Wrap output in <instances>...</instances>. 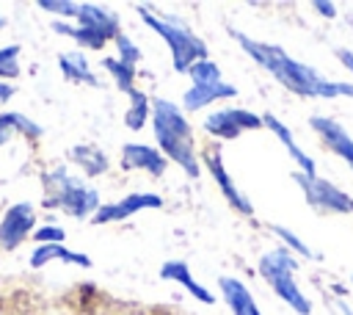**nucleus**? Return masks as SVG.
Listing matches in <instances>:
<instances>
[{
  "label": "nucleus",
  "instance_id": "nucleus-1",
  "mask_svg": "<svg viewBox=\"0 0 353 315\" xmlns=\"http://www.w3.org/2000/svg\"><path fill=\"white\" fill-rule=\"evenodd\" d=\"M229 36L243 47V52L262 66L268 75H273L287 91L306 97V99H334V97H353V83L347 80H328L323 77L314 66L295 61L284 47L279 44H268V41H256L251 36H245L243 30L229 28Z\"/></svg>",
  "mask_w": 353,
  "mask_h": 315
},
{
  "label": "nucleus",
  "instance_id": "nucleus-2",
  "mask_svg": "<svg viewBox=\"0 0 353 315\" xmlns=\"http://www.w3.org/2000/svg\"><path fill=\"white\" fill-rule=\"evenodd\" d=\"M152 130H154V141H157V149L163 152V158L174 160L190 180H196L201 174V169H199V158H196L193 127L185 119V111L165 97H154L152 99Z\"/></svg>",
  "mask_w": 353,
  "mask_h": 315
},
{
  "label": "nucleus",
  "instance_id": "nucleus-3",
  "mask_svg": "<svg viewBox=\"0 0 353 315\" xmlns=\"http://www.w3.org/2000/svg\"><path fill=\"white\" fill-rule=\"evenodd\" d=\"M141 22L146 28H152L168 47L171 52V66L182 75H188V69L196 64V61H204L210 58V50H207V41L201 36H196L179 17H171V14H160V11H152L149 6H135Z\"/></svg>",
  "mask_w": 353,
  "mask_h": 315
},
{
  "label": "nucleus",
  "instance_id": "nucleus-4",
  "mask_svg": "<svg viewBox=\"0 0 353 315\" xmlns=\"http://www.w3.org/2000/svg\"><path fill=\"white\" fill-rule=\"evenodd\" d=\"M44 199L41 204L47 210H61L72 218H88L99 210V193L94 185H88L83 177H74L66 171V166H55L41 174Z\"/></svg>",
  "mask_w": 353,
  "mask_h": 315
},
{
  "label": "nucleus",
  "instance_id": "nucleus-5",
  "mask_svg": "<svg viewBox=\"0 0 353 315\" xmlns=\"http://www.w3.org/2000/svg\"><path fill=\"white\" fill-rule=\"evenodd\" d=\"M50 28L61 36H69L72 41H77L85 50H102L110 39H116L121 33V19L113 8H105L99 3H80L77 25L55 19Z\"/></svg>",
  "mask_w": 353,
  "mask_h": 315
},
{
  "label": "nucleus",
  "instance_id": "nucleus-6",
  "mask_svg": "<svg viewBox=\"0 0 353 315\" xmlns=\"http://www.w3.org/2000/svg\"><path fill=\"white\" fill-rule=\"evenodd\" d=\"M259 274L262 279L270 285V290L298 315H312V301L306 298V293L298 287L295 282V268H298V257L284 249V246H276L270 251H265L259 257Z\"/></svg>",
  "mask_w": 353,
  "mask_h": 315
},
{
  "label": "nucleus",
  "instance_id": "nucleus-7",
  "mask_svg": "<svg viewBox=\"0 0 353 315\" xmlns=\"http://www.w3.org/2000/svg\"><path fill=\"white\" fill-rule=\"evenodd\" d=\"M292 180L301 188V193H303V199L309 202L312 210H317V213H342V216L353 213V196L345 193L342 188H336L331 180H323L320 174L306 177L301 171H292Z\"/></svg>",
  "mask_w": 353,
  "mask_h": 315
},
{
  "label": "nucleus",
  "instance_id": "nucleus-8",
  "mask_svg": "<svg viewBox=\"0 0 353 315\" xmlns=\"http://www.w3.org/2000/svg\"><path fill=\"white\" fill-rule=\"evenodd\" d=\"M201 127L218 141H234L237 135L248 130H262V116L245 108H221V111L207 113Z\"/></svg>",
  "mask_w": 353,
  "mask_h": 315
},
{
  "label": "nucleus",
  "instance_id": "nucleus-9",
  "mask_svg": "<svg viewBox=\"0 0 353 315\" xmlns=\"http://www.w3.org/2000/svg\"><path fill=\"white\" fill-rule=\"evenodd\" d=\"M204 169L210 171V177H212L215 185L221 188L223 199H226L240 216L251 218V216H254V204H251V199L234 185V180L229 177V171H226V166H223V152H221V146H207V149H204Z\"/></svg>",
  "mask_w": 353,
  "mask_h": 315
},
{
  "label": "nucleus",
  "instance_id": "nucleus-10",
  "mask_svg": "<svg viewBox=\"0 0 353 315\" xmlns=\"http://www.w3.org/2000/svg\"><path fill=\"white\" fill-rule=\"evenodd\" d=\"M33 227H36V207L30 202H14L0 221V249L3 251L19 249L22 240L33 235Z\"/></svg>",
  "mask_w": 353,
  "mask_h": 315
},
{
  "label": "nucleus",
  "instance_id": "nucleus-11",
  "mask_svg": "<svg viewBox=\"0 0 353 315\" xmlns=\"http://www.w3.org/2000/svg\"><path fill=\"white\" fill-rule=\"evenodd\" d=\"M154 207H163V199H160L157 193H149V191H132V193L121 196L119 202L99 204V210L91 216V221H94V224H113V221H124V218H132L135 213L154 210Z\"/></svg>",
  "mask_w": 353,
  "mask_h": 315
},
{
  "label": "nucleus",
  "instance_id": "nucleus-12",
  "mask_svg": "<svg viewBox=\"0 0 353 315\" xmlns=\"http://www.w3.org/2000/svg\"><path fill=\"white\" fill-rule=\"evenodd\" d=\"M121 169L124 171H146L152 177H163L168 169V160L157 146L149 144H124L121 146Z\"/></svg>",
  "mask_w": 353,
  "mask_h": 315
},
{
  "label": "nucleus",
  "instance_id": "nucleus-13",
  "mask_svg": "<svg viewBox=\"0 0 353 315\" xmlns=\"http://www.w3.org/2000/svg\"><path fill=\"white\" fill-rule=\"evenodd\" d=\"M309 124H312V130L320 135V141L336 155V158H342L350 169H353V135L336 122V119H328V116H312L309 119Z\"/></svg>",
  "mask_w": 353,
  "mask_h": 315
},
{
  "label": "nucleus",
  "instance_id": "nucleus-14",
  "mask_svg": "<svg viewBox=\"0 0 353 315\" xmlns=\"http://www.w3.org/2000/svg\"><path fill=\"white\" fill-rule=\"evenodd\" d=\"M262 127H268V130L281 141V146L287 149V155L298 163V171H301V174H306V177H317V163H314V158H312V155H306V152L298 146V141H295L292 130H290L281 119H276L273 113H262Z\"/></svg>",
  "mask_w": 353,
  "mask_h": 315
},
{
  "label": "nucleus",
  "instance_id": "nucleus-15",
  "mask_svg": "<svg viewBox=\"0 0 353 315\" xmlns=\"http://www.w3.org/2000/svg\"><path fill=\"white\" fill-rule=\"evenodd\" d=\"M237 97V88L226 80H218V83H190L182 94V111L188 113H196L201 108H207L210 102L215 99H232Z\"/></svg>",
  "mask_w": 353,
  "mask_h": 315
},
{
  "label": "nucleus",
  "instance_id": "nucleus-16",
  "mask_svg": "<svg viewBox=\"0 0 353 315\" xmlns=\"http://www.w3.org/2000/svg\"><path fill=\"white\" fill-rule=\"evenodd\" d=\"M160 279L185 287V290H188L196 301H201V304H215V296H212L199 279H193V274H190V268H188L185 260H165V262L160 265Z\"/></svg>",
  "mask_w": 353,
  "mask_h": 315
},
{
  "label": "nucleus",
  "instance_id": "nucleus-17",
  "mask_svg": "<svg viewBox=\"0 0 353 315\" xmlns=\"http://www.w3.org/2000/svg\"><path fill=\"white\" fill-rule=\"evenodd\" d=\"M218 287H221V296H223V301H226L232 315H262L256 301H254V296H251V290L240 279L218 276Z\"/></svg>",
  "mask_w": 353,
  "mask_h": 315
},
{
  "label": "nucleus",
  "instance_id": "nucleus-18",
  "mask_svg": "<svg viewBox=\"0 0 353 315\" xmlns=\"http://www.w3.org/2000/svg\"><path fill=\"white\" fill-rule=\"evenodd\" d=\"M52 260L66 262V265H77V268H91V265H94L88 254L72 251V249H66L63 243H41V246H36L33 254H30V268H41V265H47V262H52Z\"/></svg>",
  "mask_w": 353,
  "mask_h": 315
},
{
  "label": "nucleus",
  "instance_id": "nucleus-19",
  "mask_svg": "<svg viewBox=\"0 0 353 315\" xmlns=\"http://www.w3.org/2000/svg\"><path fill=\"white\" fill-rule=\"evenodd\" d=\"M66 158H69L85 177H102V174L110 169L108 155H105L97 144H74V146H69Z\"/></svg>",
  "mask_w": 353,
  "mask_h": 315
},
{
  "label": "nucleus",
  "instance_id": "nucleus-20",
  "mask_svg": "<svg viewBox=\"0 0 353 315\" xmlns=\"http://www.w3.org/2000/svg\"><path fill=\"white\" fill-rule=\"evenodd\" d=\"M58 69H61V75H63L66 80H72V83H83V86H94V88L102 86V80L91 72L88 58H85L80 50L58 52Z\"/></svg>",
  "mask_w": 353,
  "mask_h": 315
},
{
  "label": "nucleus",
  "instance_id": "nucleus-21",
  "mask_svg": "<svg viewBox=\"0 0 353 315\" xmlns=\"http://www.w3.org/2000/svg\"><path fill=\"white\" fill-rule=\"evenodd\" d=\"M17 133H22L28 141H39L44 135V127L19 111H3L0 113V146H6Z\"/></svg>",
  "mask_w": 353,
  "mask_h": 315
},
{
  "label": "nucleus",
  "instance_id": "nucleus-22",
  "mask_svg": "<svg viewBox=\"0 0 353 315\" xmlns=\"http://www.w3.org/2000/svg\"><path fill=\"white\" fill-rule=\"evenodd\" d=\"M127 97H130V105L124 111V127H130V130L146 127V122L152 119V99H149V94L135 86Z\"/></svg>",
  "mask_w": 353,
  "mask_h": 315
},
{
  "label": "nucleus",
  "instance_id": "nucleus-23",
  "mask_svg": "<svg viewBox=\"0 0 353 315\" xmlns=\"http://www.w3.org/2000/svg\"><path fill=\"white\" fill-rule=\"evenodd\" d=\"M99 66H102L105 72H110V80H113V86H116L119 91L130 94V91L135 88V66H127V64H121L119 58H110V55L99 58Z\"/></svg>",
  "mask_w": 353,
  "mask_h": 315
},
{
  "label": "nucleus",
  "instance_id": "nucleus-24",
  "mask_svg": "<svg viewBox=\"0 0 353 315\" xmlns=\"http://www.w3.org/2000/svg\"><path fill=\"white\" fill-rule=\"evenodd\" d=\"M270 232L279 235L281 243H284V249H290L292 254H298V257H309V260H320V257H317V254H314V251H312V249H309L292 229H287L284 224H270Z\"/></svg>",
  "mask_w": 353,
  "mask_h": 315
},
{
  "label": "nucleus",
  "instance_id": "nucleus-25",
  "mask_svg": "<svg viewBox=\"0 0 353 315\" xmlns=\"http://www.w3.org/2000/svg\"><path fill=\"white\" fill-rule=\"evenodd\" d=\"M19 55L22 47L19 44H6L0 47V80H17L19 77Z\"/></svg>",
  "mask_w": 353,
  "mask_h": 315
},
{
  "label": "nucleus",
  "instance_id": "nucleus-26",
  "mask_svg": "<svg viewBox=\"0 0 353 315\" xmlns=\"http://www.w3.org/2000/svg\"><path fill=\"white\" fill-rule=\"evenodd\" d=\"M188 77H190V83H218V80H223L221 66H218L212 58L196 61V64L188 69Z\"/></svg>",
  "mask_w": 353,
  "mask_h": 315
},
{
  "label": "nucleus",
  "instance_id": "nucleus-27",
  "mask_svg": "<svg viewBox=\"0 0 353 315\" xmlns=\"http://www.w3.org/2000/svg\"><path fill=\"white\" fill-rule=\"evenodd\" d=\"M39 8L61 17V22H63V19H77L80 3H74V0H39Z\"/></svg>",
  "mask_w": 353,
  "mask_h": 315
},
{
  "label": "nucleus",
  "instance_id": "nucleus-28",
  "mask_svg": "<svg viewBox=\"0 0 353 315\" xmlns=\"http://www.w3.org/2000/svg\"><path fill=\"white\" fill-rule=\"evenodd\" d=\"M113 41H116V52H119L116 58H119L121 64H127V66H135V64L141 61V47H138V44H135L130 36L119 33Z\"/></svg>",
  "mask_w": 353,
  "mask_h": 315
},
{
  "label": "nucleus",
  "instance_id": "nucleus-29",
  "mask_svg": "<svg viewBox=\"0 0 353 315\" xmlns=\"http://www.w3.org/2000/svg\"><path fill=\"white\" fill-rule=\"evenodd\" d=\"M39 246L41 243H63V238H66V232L61 229V227H55V224H50V227H39V229H33V235H30Z\"/></svg>",
  "mask_w": 353,
  "mask_h": 315
},
{
  "label": "nucleus",
  "instance_id": "nucleus-30",
  "mask_svg": "<svg viewBox=\"0 0 353 315\" xmlns=\"http://www.w3.org/2000/svg\"><path fill=\"white\" fill-rule=\"evenodd\" d=\"M312 8H314L320 17H325V19H334V17L339 14V11H336V3H328V0H314Z\"/></svg>",
  "mask_w": 353,
  "mask_h": 315
},
{
  "label": "nucleus",
  "instance_id": "nucleus-31",
  "mask_svg": "<svg viewBox=\"0 0 353 315\" xmlns=\"http://www.w3.org/2000/svg\"><path fill=\"white\" fill-rule=\"evenodd\" d=\"M336 58H339V64L353 75V50H347V47H339L336 50Z\"/></svg>",
  "mask_w": 353,
  "mask_h": 315
},
{
  "label": "nucleus",
  "instance_id": "nucleus-32",
  "mask_svg": "<svg viewBox=\"0 0 353 315\" xmlns=\"http://www.w3.org/2000/svg\"><path fill=\"white\" fill-rule=\"evenodd\" d=\"M14 94H17V86H11V83L0 80V102H8Z\"/></svg>",
  "mask_w": 353,
  "mask_h": 315
},
{
  "label": "nucleus",
  "instance_id": "nucleus-33",
  "mask_svg": "<svg viewBox=\"0 0 353 315\" xmlns=\"http://www.w3.org/2000/svg\"><path fill=\"white\" fill-rule=\"evenodd\" d=\"M0 28H6V17L3 14H0Z\"/></svg>",
  "mask_w": 353,
  "mask_h": 315
},
{
  "label": "nucleus",
  "instance_id": "nucleus-34",
  "mask_svg": "<svg viewBox=\"0 0 353 315\" xmlns=\"http://www.w3.org/2000/svg\"><path fill=\"white\" fill-rule=\"evenodd\" d=\"M350 279H353V276H350Z\"/></svg>",
  "mask_w": 353,
  "mask_h": 315
}]
</instances>
